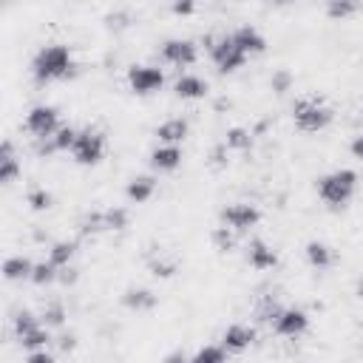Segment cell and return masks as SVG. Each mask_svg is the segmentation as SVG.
<instances>
[{
    "instance_id": "obj_1",
    "label": "cell",
    "mask_w": 363,
    "mask_h": 363,
    "mask_svg": "<svg viewBox=\"0 0 363 363\" xmlns=\"http://www.w3.org/2000/svg\"><path fill=\"white\" fill-rule=\"evenodd\" d=\"M74 54L68 45L62 43H51V45H43L34 60H31V77L43 85V82H60V79H68L74 77Z\"/></svg>"
},
{
    "instance_id": "obj_2",
    "label": "cell",
    "mask_w": 363,
    "mask_h": 363,
    "mask_svg": "<svg viewBox=\"0 0 363 363\" xmlns=\"http://www.w3.org/2000/svg\"><path fill=\"white\" fill-rule=\"evenodd\" d=\"M354 190H357V173L349 167H337L318 182V196L329 207H343L354 196Z\"/></svg>"
},
{
    "instance_id": "obj_3",
    "label": "cell",
    "mask_w": 363,
    "mask_h": 363,
    "mask_svg": "<svg viewBox=\"0 0 363 363\" xmlns=\"http://www.w3.org/2000/svg\"><path fill=\"white\" fill-rule=\"evenodd\" d=\"M292 119H295V128L303 130V133H318L323 128H329L332 122V108L320 99V96H301L295 99L292 105Z\"/></svg>"
},
{
    "instance_id": "obj_4",
    "label": "cell",
    "mask_w": 363,
    "mask_h": 363,
    "mask_svg": "<svg viewBox=\"0 0 363 363\" xmlns=\"http://www.w3.org/2000/svg\"><path fill=\"white\" fill-rule=\"evenodd\" d=\"M204 45L210 51V60L216 62V68L221 74H233L247 62V54L235 45L233 34H221V37H204Z\"/></svg>"
},
{
    "instance_id": "obj_5",
    "label": "cell",
    "mask_w": 363,
    "mask_h": 363,
    "mask_svg": "<svg viewBox=\"0 0 363 363\" xmlns=\"http://www.w3.org/2000/svg\"><path fill=\"white\" fill-rule=\"evenodd\" d=\"M71 156H74L77 164H85V167L99 164L102 156H105V133L96 130V128L77 130V139L71 145Z\"/></svg>"
},
{
    "instance_id": "obj_6",
    "label": "cell",
    "mask_w": 363,
    "mask_h": 363,
    "mask_svg": "<svg viewBox=\"0 0 363 363\" xmlns=\"http://www.w3.org/2000/svg\"><path fill=\"white\" fill-rule=\"evenodd\" d=\"M26 130L34 136V139H51L62 125H60V113L54 105H34L28 108L26 113Z\"/></svg>"
},
{
    "instance_id": "obj_7",
    "label": "cell",
    "mask_w": 363,
    "mask_h": 363,
    "mask_svg": "<svg viewBox=\"0 0 363 363\" xmlns=\"http://www.w3.org/2000/svg\"><path fill=\"white\" fill-rule=\"evenodd\" d=\"M272 329H275L278 337L295 340L309 329V315L301 306H281L278 315L272 318Z\"/></svg>"
},
{
    "instance_id": "obj_8",
    "label": "cell",
    "mask_w": 363,
    "mask_h": 363,
    "mask_svg": "<svg viewBox=\"0 0 363 363\" xmlns=\"http://www.w3.org/2000/svg\"><path fill=\"white\" fill-rule=\"evenodd\" d=\"M164 85V71L159 65H130L128 68V88L139 96L156 94Z\"/></svg>"
},
{
    "instance_id": "obj_9",
    "label": "cell",
    "mask_w": 363,
    "mask_h": 363,
    "mask_svg": "<svg viewBox=\"0 0 363 363\" xmlns=\"http://www.w3.org/2000/svg\"><path fill=\"white\" fill-rule=\"evenodd\" d=\"M221 224H227L230 230H235V233H247V230H252L258 221H261V210L255 207V204H250V201H233V204H227L224 210H221Z\"/></svg>"
},
{
    "instance_id": "obj_10",
    "label": "cell",
    "mask_w": 363,
    "mask_h": 363,
    "mask_svg": "<svg viewBox=\"0 0 363 363\" xmlns=\"http://www.w3.org/2000/svg\"><path fill=\"white\" fill-rule=\"evenodd\" d=\"M159 54H162V60L167 62V65H173V68H190L196 60H199V51H196V43L193 40H184V37H170V40H164L162 43V48H159Z\"/></svg>"
},
{
    "instance_id": "obj_11",
    "label": "cell",
    "mask_w": 363,
    "mask_h": 363,
    "mask_svg": "<svg viewBox=\"0 0 363 363\" xmlns=\"http://www.w3.org/2000/svg\"><path fill=\"white\" fill-rule=\"evenodd\" d=\"M255 340V329L247 326V323H230L224 332H221V346L230 352V354H241L244 349H250Z\"/></svg>"
},
{
    "instance_id": "obj_12",
    "label": "cell",
    "mask_w": 363,
    "mask_h": 363,
    "mask_svg": "<svg viewBox=\"0 0 363 363\" xmlns=\"http://www.w3.org/2000/svg\"><path fill=\"white\" fill-rule=\"evenodd\" d=\"M182 159H184V153L173 142H159V147L150 150V167L159 173H173L182 164Z\"/></svg>"
},
{
    "instance_id": "obj_13",
    "label": "cell",
    "mask_w": 363,
    "mask_h": 363,
    "mask_svg": "<svg viewBox=\"0 0 363 363\" xmlns=\"http://www.w3.org/2000/svg\"><path fill=\"white\" fill-rule=\"evenodd\" d=\"M244 258H247V264H250L252 269H258V272H267V269H275V267H278V252H275L269 244L258 241V238L244 247Z\"/></svg>"
},
{
    "instance_id": "obj_14",
    "label": "cell",
    "mask_w": 363,
    "mask_h": 363,
    "mask_svg": "<svg viewBox=\"0 0 363 363\" xmlns=\"http://www.w3.org/2000/svg\"><path fill=\"white\" fill-rule=\"evenodd\" d=\"M233 40H235V45L247 54V57H252V54H261L264 48H267V40H264V34L255 28V26H250V23H244V26H238L235 31H233Z\"/></svg>"
},
{
    "instance_id": "obj_15",
    "label": "cell",
    "mask_w": 363,
    "mask_h": 363,
    "mask_svg": "<svg viewBox=\"0 0 363 363\" xmlns=\"http://www.w3.org/2000/svg\"><path fill=\"white\" fill-rule=\"evenodd\" d=\"M210 91L207 79H201L199 74H182L176 82H173V94L179 99H204Z\"/></svg>"
},
{
    "instance_id": "obj_16",
    "label": "cell",
    "mask_w": 363,
    "mask_h": 363,
    "mask_svg": "<svg viewBox=\"0 0 363 363\" xmlns=\"http://www.w3.org/2000/svg\"><path fill=\"white\" fill-rule=\"evenodd\" d=\"M187 133H190V122H187V119H182V116L164 119V122L156 128V136H159V142H173V145L184 142V136H187Z\"/></svg>"
},
{
    "instance_id": "obj_17",
    "label": "cell",
    "mask_w": 363,
    "mask_h": 363,
    "mask_svg": "<svg viewBox=\"0 0 363 363\" xmlns=\"http://www.w3.org/2000/svg\"><path fill=\"white\" fill-rule=\"evenodd\" d=\"M17 176H20V162H17V156H14L11 139H6L3 147H0V182H3V184H11Z\"/></svg>"
},
{
    "instance_id": "obj_18",
    "label": "cell",
    "mask_w": 363,
    "mask_h": 363,
    "mask_svg": "<svg viewBox=\"0 0 363 363\" xmlns=\"http://www.w3.org/2000/svg\"><path fill=\"white\" fill-rule=\"evenodd\" d=\"M153 193H156V182H153L150 176H136V179H130L128 187H125V196H128V201H133V204H145Z\"/></svg>"
},
{
    "instance_id": "obj_19",
    "label": "cell",
    "mask_w": 363,
    "mask_h": 363,
    "mask_svg": "<svg viewBox=\"0 0 363 363\" xmlns=\"http://www.w3.org/2000/svg\"><path fill=\"white\" fill-rule=\"evenodd\" d=\"M31 272H34V261H28V258H23V255H11V258H6V264H3L6 281H26V278H31Z\"/></svg>"
},
{
    "instance_id": "obj_20",
    "label": "cell",
    "mask_w": 363,
    "mask_h": 363,
    "mask_svg": "<svg viewBox=\"0 0 363 363\" xmlns=\"http://www.w3.org/2000/svg\"><path fill=\"white\" fill-rule=\"evenodd\" d=\"M303 252H306L309 267H315V269L332 267V247H329V244H323V241H309Z\"/></svg>"
},
{
    "instance_id": "obj_21",
    "label": "cell",
    "mask_w": 363,
    "mask_h": 363,
    "mask_svg": "<svg viewBox=\"0 0 363 363\" xmlns=\"http://www.w3.org/2000/svg\"><path fill=\"white\" fill-rule=\"evenodd\" d=\"M122 303H125L128 309H133V312H147V309L156 306V295H153L150 289H128V292L122 295Z\"/></svg>"
},
{
    "instance_id": "obj_22",
    "label": "cell",
    "mask_w": 363,
    "mask_h": 363,
    "mask_svg": "<svg viewBox=\"0 0 363 363\" xmlns=\"http://www.w3.org/2000/svg\"><path fill=\"white\" fill-rule=\"evenodd\" d=\"M363 9V0H326L329 20H349Z\"/></svg>"
},
{
    "instance_id": "obj_23",
    "label": "cell",
    "mask_w": 363,
    "mask_h": 363,
    "mask_svg": "<svg viewBox=\"0 0 363 363\" xmlns=\"http://www.w3.org/2000/svg\"><path fill=\"white\" fill-rule=\"evenodd\" d=\"M74 252H77V241H54L51 250H48V261L62 269L74 261Z\"/></svg>"
},
{
    "instance_id": "obj_24",
    "label": "cell",
    "mask_w": 363,
    "mask_h": 363,
    "mask_svg": "<svg viewBox=\"0 0 363 363\" xmlns=\"http://www.w3.org/2000/svg\"><path fill=\"white\" fill-rule=\"evenodd\" d=\"M57 278H60V267H54L51 261H37L28 281L37 284V286H45V284H54Z\"/></svg>"
},
{
    "instance_id": "obj_25",
    "label": "cell",
    "mask_w": 363,
    "mask_h": 363,
    "mask_svg": "<svg viewBox=\"0 0 363 363\" xmlns=\"http://www.w3.org/2000/svg\"><path fill=\"white\" fill-rule=\"evenodd\" d=\"M102 216H105V233H122L130 221L125 207H108V210H102Z\"/></svg>"
},
{
    "instance_id": "obj_26",
    "label": "cell",
    "mask_w": 363,
    "mask_h": 363,
    "mask_svg": "<svg viewBox=\"0 0 363 363\" xmlns=\"http://www.w3.org/2000/svg\"><path fill=\"white\" fill-rule=\"evenodd\" d=\"M224 145H227V150H250L252 147V133L247 128H230Z\"/></svg>"
},
{
    "instance_id": "obj_27",
    "label": "cell",
    "mask_w": 363,
    "mask_h": 363,
    "mask_svg": "<svg viewBox=\"0 0 363 363\" xmlns=\"http://www.w3.org/2000/svg\"><path fill=\"white\" fill-rule=\"evenodd\" d=\"M79 233H82V235H96V233H105V216H102V210L85 213V216L79 218Z\"/></svg>"
},
{
    "instance_id": "obj_28",
    "label": "cell",
    "mask_w": 363,
    "mask_h": 363,
    "mask_svg": "<svg viewBox=\"0 0 363 363\" xmlns=\"http://www.w3.org/2000/svg\"><path fill=\"white\" fill-rule=\"evenodd\" d=\"M235 230H230L227 224H218L216 230H213V244H216V250L218 252H230L233 247H235Z\"/></svg>"
},
{
    "instance_id": "obj_29",
    "label": "cell",
    "mask_w": 363,
    "mask_h": 363,
    "mask_svg": "<svg viewBox=\"0 0 363 363\" xmlns=\"http://www.w3.org/2000/svg\"><path fill=\"white\" fill-rule=\"evenodd\" d=\"M40 320H43L48 329H54V326H62V320H65V306H62V303H57V301L45 303V309L40 312Z\"/></svg>"
},
{
    "instance_id": "obj_30",
    "label": "cell",
    "mask_w": 363,
    "mask_h": 363,
    "mask_svg": "<svg viewBox=\"0 0 363 363\" xmlns=\"http://www.w3.org/2000/svg\"><path fill=\"white\" fill-rule=\"evenodd\" d=\"M230 352L221 346V340H218V346H201L196 354H193V360L196 363H221L224 357H227Z\"/></svg>"
},
{
    "instance_id": "obj_31",
    "label": "cell",
    "mask_w": 363,
    "mask_h": 363,
    "mask_svg": "<svg viewBox=\"0 0 363 363\" xmlns=\"http://www.w3.org/2000/svg\"><path fill=\"white\" fill-rule=\"evenodd\" d=\"M74 139H77V130L71 128V125H62L54 136H51V145H54V153H62V150H71V145H74Z\"/></svg>"
},
{
    "instance_id": "obj_32",
    "label": "cell",
    "mask_w": 363,
    "mask_h": 363,
    "mask_svg": "<svg viewBox=\"0 0 363 363\" xmlns=\"http://www.w3.org/2000/svg\"><path fill=\"white\" fill-rule=\"evenodd\" d=\"M40 323H43L40 315H31V312H17V315H14V332H17V337L28 335V332L37 329Z\"/></svg>"
},
{
    "instance_id": "obj_33",
    "label": "cell",
    "mask_w": 363,
    "mask_h": 363,
    "mask_svg": "<svg viewBox=\"0 0 363 363\" xmlns=\"http://www.w3.org/2000/svg\"><path fill=\"white\" fill-rule=\"evenodd\" d=\"M269 88H272L275 94H286V91L292 88V74H289L286 68H278V71L269 77Z\"/></svg>"
},
{
    "instance_id": "obj_34",
    "label": "cell",
    "mask_w": 363,
    "mask_h": 363,
    "mask_svg": "<svg viewBox=\"0 0 363 363\" xmlns=\"http://www.w3.org/2000/svg\"><path fill=\"white\" fill-rule=\"evenodd\" d=\"M26 201L31 204V210H48L51 207V193L43 190V187H37V190H28Z\"/></svg>"
},
{
    "instance_id": "obj_35",
    "label": "cell",
    "mask_w": 363,
    "mask_h": 363,
    "mask_svg": "<svg viewBox=\"0 0 363 363\" xmlns=\"http://www.w3.org/2000/svg\"><path fill=\"white\" fill-rule=\"evenodd\" d=\"M150 272H153L156 278H170V275L176 272V261H164V258H156V261H150Z\"/></svg>"
},
{
    "instance_id": "obj_36",
    "label": "cell",
    "mask_w": 363,
    "mask_h": 363,
    "mask_svg": "<svg viewBox=\"0 0 363 363\" xmlns=\"http://www.w3.org/2000/svg\"><path fill=\"white\" fill-rule=\"evenodd\" d=\"M196 9H199V0H170V11L179 14V17L196 14Z\"/></svg>"
},
{
    "instance_id": "obj_37",
    "label": "cell",
    "mask_w": 363,
    "mask_h": 363,
    "mask_svg": "<svg viewBox=\"0 0 363 363\" xmlns=\"http://www.w3.org/2000/svg\"><path fill=\"white\" fill-rule=\"evenodd\" d=\"M227 164V145H218L213 150V167H224Z\"/></svg>"
},
{
    "instance_id": "obj_38",
    "label": "cell",
    "mask_w": 363,
    "mask_h": 363,
    "mask_svg": "<svg viewBox=\"0 0 363 363\" xmlns=\"http://www.w3.org/2000/svg\"><path fill=\"white\" fill-rule=\"evenodd\" d=\"M28 360H31V363H54V354H51V352H45V349H40V352L34 349V352L28 354Z\"/></svg>"
},
{
    "instance_id": "obj_39",
    "label": "cell",
    "mask_w": 363,
    "mask_h": 363,
    "mask_svg": "<svg viewBox=\"0 0 363 363\" xmlns=\"http://www.w3.org/2000/svg\"><path fill=\"white\" fill-rule=\"evenodd\" d=\"M352 153H354V156H357V159H363V133H360V136H354V139H352Z\"/></svg>"
},
{
    "instance_id": "obj_40",
    "label": "cell",
    "mask_w": 363,
    "mask_h": 363,
    "mask_svg": "<svg viewBox=\"0 0 363 363\" xmlns=\"http://www.w3.org/2000/svg\"><path fill=\"white\" fill-rule=\"evenodd\" d=\"M272 3H284V0H272Z\"/></svg>"
}]
</instances>
